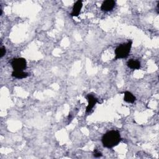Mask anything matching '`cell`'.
<instances>
[{
    "label": "cell",
    "instance_id": "3957f363",
    "mask_svg": "<svg viewBox=\"0 0 159 159\" xmlns=\"http://www.w3.org/2000/svg\"><path fill=\"white\" fill-rule=\"evenodd\" d=\"M11 66L14 70L23 71L27 67V62L24 58H16L12 59Z\"/></svg>",
    "mask_w": 159,
    "mask_h": 159
},
{
    "label": "cell",
    "instance_id": "ba28073f",
    "mask_svg": "<svg viewBox=\"0 0 159 159\" xmlns=\"http://www.w3.org/2000/svg\"><path fill=\"white\" fill-rule=\"evenodd\" d=\"M12 76L17 79H23L27 78L29 75L27 73L23 71H16L14 70L12 73Z\"/></svg>",
    "mask_w": 159,
    "mask_h": 159
},
{
    "label": "cell",
    "instance_id": "5b68a950",
    "mask_svg": "<svg viewBox=\"0 0 159 159\" xmlns=\"http://www.w3.org/2000/svg\"><path fill=\"white\" fill-rule=\"evenodd\" d=\"M87 99L88 101V104L86 107V111L87 112H90L91 109L93 108V107L95 106V104L98 102V99L94 96L91 94H88L87 95Z\"/></svg>",
    "mask_w": 159,
    "mask_h": 159
},
{
    "label": "cell",
    "instance_id": "8fae6325",
    "mask_svg": "<svg viewBox=\"0 0 159 159\" xmlns=\"http://www.w3.org/2000/svg\"><path fill=\"white\" fill-rule=\"evenodd\" d=\"M6 50L5 47L4 46L1 47V57H2L6 54Z\"/></svg>",
    "mask_w": 159,
    "mask_h": 159
},
{
    "label": "cell",
    "instance_id": "8992f818",
    "mask_svg": "<svg viewBox=\"0 0 159 159\" xmlns=\"http://www.w3.org/2000/svg\"><path fill=\"white\" fill-rule=\"evenodd\" d=\"M83 6V4H82V1H76L73 6V9H72V12H71L70 15L73 17L74 16H78L81 11V9L82 8Z\"/></svg>",
    "mask_w": 159,
    "mask_h": 159
},
{
    "label": "cell",
    "instance_id": "277c9868",
    "mask_svg": "<svg viewBox=\"0 0 159 159\" xmlns=\"http://www.w3.org/2000/svg\"><path fill=\"white\" fill-rule=\"evenodd\" d=\"M116 5V2L113 0H106L102 2L101 9L103 11H110L113 9Z\"/></svg>",
    "mask_w": 159,
    "mask_h": 159
},
{
    "label": "cell",
    "instance_id": "7a4b0ae2",
    "mask_svg": "<svg viewBox=\"0 0 159 159\" xmlns=\"http://www.w3.org/2000/svg\"><path fill=\"white\" fill-rule=\"evenodd\" d=\"M132 42L131 40L129 41L127 43L121 44L119 45L115 50V60L120 58H125L128 57L130 49L132 47Z\"/></svg>",
    "mask_w": 159,
    "mask_h": 159
},
{
    "label": "cell",
    "instance_id": "30bf717a",
    "mask_svg": "<svg viewBox=\"0 0 159 159\" xmlns=\"http://www.w3.org/2000/svg\"><path fill=\"white\" fill-rule=\"evenodd\" d=\"M93 155L94 156V157L98 158V157H100L102 156V153L99 151H98V150L95 149L93 151Z\"/></svg>",
    "mask_w": 159,
    "mask_h": 159
},
{
    "label": "cell",
    "instance_id": "52a82bcc",
    "mask_svg": "<svg viewBox=\"0 0 159 159\" xmlns=\"http://www.w3.org/2000/svg\"><path fill=\"white\" fill-rule=\"evenodd\" d=\"M127 65L128 67L133 70H139L140 68V61L134 59L129 60L127 63Z\"/></svg>",
    "mask_w": 159,
    "mask_h": 159
},
{
    "label": "cell",
    "instance_id": "9c48e42d",
    "mask_svg": "<svg viewBox=\"0 0 159 159\" xmlns=\"http://www.w3.org/2000/svg\"><path fill=\"white\" fill-rule=\"evenodd\" d=\"M124 100L127 102L133 103L136 100V98L133 94H132L129 91H125L124 92Z\"/></svg>",
    "mask_w": 159,
    "mask_h": 159
},
{
    "label": "cell",
    "instance_id": "6da1fadb",
    "mask_svg": "<svg viewBox=\"0 0 159 159\" xmlns=\"http://www.w3.org/2000/svg\"><path fill=\"white\" fill-rule=\"evenodd\" d=\"M121 140L119 131L112 130L107 132L102 137V143L104 147L111 148L117 145Z\"/></svg>",
    "mask_w": 159,
    "mask_h": 159
}]
</instances>
